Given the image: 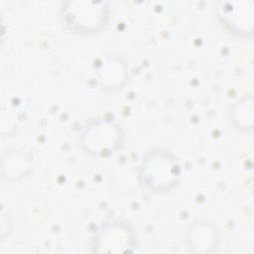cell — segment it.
I'll list each match as a JSON object with an SVG mask.
<instances>
[{"label":"cell","mask_w":254,"mask_h":254,"mask_svg":"<svg viewBox=\"0 0 254 254\" xmlns=\"http://www.w3.org/2000/svg\"><path fill=\"white\" fill-rule=\"evenodd\" d=\"M63 8L64 19L70 29L79 33H93L102 28L107 8L101 2H71Z\"/></svg>","instance_id":"7a4b0ae2"},{"label":"cell","mask_w":254,"mask_h":254,"mask_svg":"<svg viewBox=\"0 0 254 254\" xmlns=\"http://www.w3.org/2000/svg\"><path fill=\"white\" fill-rule=\"evenodd\" d=\"M180 165L175 156L165 150H152L142 158L139 180L143 187L153 191H166L178 182Z\"/></svg>","instance_id":"6da1fadb"},{"label":"cell","mask_w":254,"mask_h":254,"mask_svg":"<svg viewBox=\"0 0 254 254\" xmlns=\"http://www.w3.org/2000/svg\"><path fill=\"white\" fill-rule=\"evenodd\" d=\"M252 99V98H251ZM244 99L231 109V118L239 128H247L252 126V100Z\"/></svg>","instance_id":"8992f818"},{"label":"cell","mask_w":254,"mask_h":254,"mask_svg":"<svg viewBox=\"0 0 254 254\" xmlns=\"http://www.w3.org/2000/svg\"><path fill=\"white\" fill-rule=\"evenodd\" d=\"M95 245L101 248L100 251H129L133 245V235L125 223L112 222L101 230Z\"/></svg>","instance_id":"277c9868"},{"label":"cell","mask_w":254,"mask_h":254,"mask_svg":"<svg viewBox=\"0 0 254 254\" xmlns=\"http://www.w3.org/2000/svg\"><path fill=\"white\" fill-rule=\"evenodd\" d=\"M247 3V2H246ZM245 2H242V7L237 8L226 2L221 8H218V15L229 31L237 35L246 36L252 32L253 9L252 5L245 7Z\"/></svg>","instance_id":"5b68a950"},{"label":"cell","mask_w":254,"mask_h":254,"mask_svg":"<svg viewBox=\"0 0 254 254\" xmlns=\"http://www.w3.org/2000/svg\"><path fill=\"white\" fill-rule=\"evenodd\" d=\"M120 127L110 119H96L86 126L81 137V145L93 155L109 154L118 147L121 139Z\"/></svg>","instance_id":"3957f363"}]
</instances>
